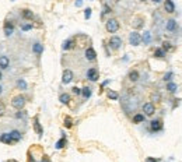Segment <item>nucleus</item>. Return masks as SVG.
<instances>
[{
    "label": "nucleus",
    "instance_id": "0eeeda50",
    "mask_svg": "<svg viewBox=\"0 0 182 162\" xmlns=\"http://www.w3.org/2000/svg\"><path fill=\"white\" fill-rule=\"evenodd\" d=\"M32 126H34V130H35V133L38 134V137L41 138L43 136V129H42V124L39 123V116H38V115H36V116H34Z\"/></svg>",
    "mask_w": 182,
    "mask_h": 162
},
{
    "label": "nucleus",
    "instance_id": "09e8293b",
    "mask_svg": "<svg viewBox=\"0 0 182 162\" xmlns=\"http://www.w3.org/2000/svg\"><path fill=\"white\" fill-rule=\"evenodd\" d=\"M11 2H14V0H11Z\"/></svg>",
    "mask_w": 182,
    "mask_h": 162
},
{
    "label": "nucleus",
    "instance_id": "c9c22d12",
    "mask_svg": "<svg viewBox=\"0 0 182 162\" xmlns=\"http://www.w3.org/2000/svg\"><path fill=\"white\" fill-rule=\"evenodd\" d=\"M163 51H171V49H172V46H171V43L170 42H164L163 43Z\"/></svg>",
    "mask_w": 182,
    "mask_h": 162
},
{
    "label": "nucleus",
    "instance_id": "cd10ccee",
    "mask_svg": "<svg viewBox=\"0 0 182 162\" xmlns=\"http://www.w3.org/2000/svg\"><path fill=\"white\" fill-rule=\"evenodd\" d=\"M63 124H64L66 129H72L73 127V119L70 116H66L64 117V120H63Z\"/></svg>",
    "mask_w": 182,
    "mask_h": 162
},
{
    "label": "nucleus",
    "instance_id": "dca6fc26",
    "mask_svg": "<svg viewBox=\"0 0 182 162\" xmlns=\"http://www.w3.org/2000/svg\"><path fill=\"white\" fill-rule=\"evenodd\" d=\"M10 67V57L6 55L0 56V70H7Z\"/></svg>",
    "mask_w": 182,
    "mask_h": 162
},
{
    "label": "nucleus",
    "instance_id": "a19ab883",
    "mask_svg": "<svg viewBox=\"0 0 182 162\" xmlns=\"http://www.w3.org/2000/svg\"><path fill=\"white\" fill-rule=\"evenodd\" d=\"M81 4H83V0H76V6L77 7H81Z\"/></svg>",
    "mask_w": 182,
    "mask_h": 162
},
{
    "label": "nucleus",
    "instance_id": "8fccbe9b",
    "mask_svg": "<svg viewBox=\"0 0 182 162\" xmlns=\"http://www.w3.org/2000/svg\"><path fill=\"white\" fill-rule=\"evenodd\" d=\"M41 162H42V161H41Z\"/></svg>",
    "mask_w": 182,
    "mask_h": 162
},
{
    "label": "nucleus",
    "instance_id": "473e14b6",
    "mask_svg": "<svg viewBox=\"0 0 182 162\" xmlns=\"http://www.w3.org/2000/svg\"><path fill=\"white\" fill-rule=\"evenodd\" d=\"M14 116H15V119H25V117H27V112H25L24 109H21V111H18Z\"/></svg>",
    "mask_w": 182,
    "mask_h": 162
},
{
    "label": "nucleus",
    "instance_id": "58836bf2",
    "mask_svg": "<svg viewBox=\"0 0 182 162\" xmlns=\"http://www.w3.org/2000/svg\"><path fill=\"white\" fill-rule=\"evenodd\" d=\"M27 161H28V162H36V161H35V158L32 156V154H31V152H28V154H27Z\"/></svg>",
    "mask_w": 182,
    "mask_h": 162
},
{
    "label": "nucleus",
    "instance_id": "a878e982",
    "mask_svg": "<svg viewBox=\"0 0 182 162\" xmlns=\"http://www.w3.org/2000/svg\"><path fill=\"white\" fill-rule=\"evenodd\" d=\"M144 122V115L143 113H136L133 116V123L134 124H139V123H143Z\"/></svg>",
    "mask_w": 182,
    "mask_h": 162
},
{
    "label": "nucleus",
    "instance_id": "9d476101",
    "mask_svg": "<svg viewBox=\"0 0 182 162\" xmlns=\"http://www.w3.org/2000/svg\"><path fill=\"white\" fill-rule=\"evenodd\" d=\"M143 112H144L146 116H153V115H154V112H155V106H154V103H151V102H146L144 105H143Z\"/></svg>",
    "mask_w": 182,
    "mask_h": 162
},
{
    "label": "nucleus",
    "instance_id": "f8f14e48",
    "mask_svg": "<svg viewBox=\"0 0 182 162\" xmlns=\"http://www.w3.org/2000/svg\"><path fill=\"white\" fill-rule=\"evenodd\" d=\"M43 52V45L42 42H39V41H35V42L32 43V53L35 55V56H41Z\"/></svg>",
    "mask_w": 182,
    "mask_h": 162
},
{
    "label": "nucleus",
    "instance_id": "72a5a7b5",
    "mask_svg": "<svg viewBox=\"0 0 182 162\" xmlns=\"http://www.w3.org/2000/svg\"><path fill=\"white\" fill-rule=\"evenodd\" d=\"M109 13H112V10H111V7H109L108 4H104V7H102V15H105V14H109Z\"/></svg>",
    "mask_w": 182,
    "mask_h": 162
},
{
    "label": "nucleus",
    "instance_id": "de8ad7c7",
    "mask_svg": "<svg viewBox=\"0 0 182 162\" xmlns=\"http://www.w3.org/2000/svg\"><path fill=\"white\" fill-rule=\"evenodd\" d=\"M140 2H146V0H140Z\"/></svg>",
    "mask_w": 182,
    "mask_h": 162
},
{
    "label": "nucleus",
    "instance_id": "b1692460",
    "mask_svg": "<svg viewBox=\"0 0 182 162\" xmlns=\"http://www.w3.org/2000/svg\"><path fill=\"white\" fill-rule=\"evenodd\" d=\"M142 42H144V45H149V43L151 42V34H150L149 31H146V32L143 34V36H142Z\"/></svg>",
    "mask_w": 182,
    "mask_h": 162
},
{
    "label": "nucleus",
    "instance_id": "4c0bfd02",
    "mask_svg": "<svg viewBox=\"0 0 182 162\" xmlns=\"http://www.w3.org/2000/svg\"><path fill=\"white\" fill-rule=\"evenodd\" d=\"M171 77H172V73H171V71H168L167 74L164 75V78H163V80H164V81H171Z\"/></svg>",
    "mask_w": 182,
    "mask_h": 162
},
{
    "label": "nucleus",
    "instance_id": "6e6552de",
    "mask_svg": "<svg viewBox=\"0 0 182 162\" xmlns=\"http://www.w3.org/2000/svg\"><path fill=\"white\" fill-rule=\"evenodd\" d=\"M73 78H74L73 71L69 69H66L63 71V74H62V83H63V84H70V83L73 81Z\"/></svg>",
    "mask_w": 182,
    "mask_h": 162
},
{
    "label": "nucleus",
    "instance_id": "f257e3e1",
    "mask_svg": "<svg viewBox=\"0 0 182 162\" xmlns=\"http://www.w3.org/2000/svg\"><path fill=\"white\" fill-rule=\"evenodd\" d=\"M25 103H27V98H25L24 95H21V94H18V95H15L11 98V106L15 109V111H21V109H24Z\"/></svg>",
    "mask_w": 182,
    "mask_h": 162
},
{
    "label": "nucleus",
    "instance_id": "bb28decb",
    "mask_svg": "<svg viewBox=\"0 0 182 162\" xmlns=\"http://www.w3.org/2000/svg\"><path fill=\"white\" fill-rule=\"evenodd\" d=\"M91 88L90 87H84V88H81V95H83V98L84 99H88L91 96Z\"/></svg>",
    "mask_w": 182,
    "mask_h": 162
},
{
    "label": "nucleus",
    "instance_id": "7ed1b4c3",
    "mask_svg": "<svg viewBox=\"0 0 182 162\" xmlns=\"http://www.w3.org/2000/svg\"><path fill=\"white\" fill-rule=\"evenodd\" d=\"M14 30H15V24L11 21V20H6L3 24V32L4 35H6V38H9V36H11L13 34H14Z\"/></svg>",
    "mask_w": 182,
    "mask_h": 162
},
{
    "label": "nucleus",
    "instance_id": "4be33fe9",
    "mask_svg": "<svg viewBox=\"0 0 182 162\" xmlns=\"http://www.w3.org/2000/svg\"><path fill=\"white\" fill-rule=\"evenodd\" d=\"M20 28H21L23 32H28V31H31L34 28V25L31 24L30 21H25V22H21V24H20Z\"/></svg>",
    "mask_w": 182,
    "mask_h": 162
},
{
    "label": "nucleus",
    "instance_id": "39448f33",
    "mask_svg": "<svg viewBox=\"0 0 182 162\" xmlns=\"http://www.w3.org/2000/svg\"><path fill=\"white\" fill-rule=\"evenodd\" d=\"M85 77H87L90 81L95 83V81L100 80V71H98V69H95V67H91V69L87 70V73H85Z\"/></svg>",
    "mask_w": 182,
    "mask_h": 162
},
{
    "label": "nucleus",
    "instance_id": "f3484780",
    "mask_svg": "<svg viewBox=\"0 0 182 162\" xmlns=\"http://www.w3.org/2000/svg\"><path fill=\"white\" fill-rule=\"evenodd\" d=\"M15 87H17V90H20V91H27L28 90V83L24 80V78H17V81H15Z\"/></svg>",
    "mask_w": 182,
    "mask_h": 162
},
{
    "label": "nucleus",
    "instance_id": "49530a36",
    "mask_svg": "<svg viewBox=\"0 0 182 162\" xmlns=\"http://www.w3.org/2000/svg\"><path fill=\"white\" fill-rule=\"evenodd\" d=\"M2 94H3V87L0 85V95H2Z\"/></svg>",
    "mask_w": 182,
    "mask_h": 162
},
{
    "label": "nucleus",
    "instance_id": "6ab92c4d",
    "mask_svg": "<svg viewBox=\"0 0 182 162\" xmlns=\"http://www.w3.org/2000/svg\"><path fill=\"white\" fill-rule=\"evenodd\" d=\"M164 10L167 13H170V14L175 11V4H174L172 0H165V2H164Z\"/></svg>",
    "mask_w": 182,
    "mask_h": 162
},
{
    "label": "nucleus",
    "instance_id": "ddd939ff",
    "mask_svg": "<svg viewBox=\"0 0 182 162\" xmlns=\"http://www.w3.org/2000/svg\"><path fill=\"white\" fill-rule=\"evenodd\" d=\"M150 130L154 133L160 132V130H163V123H161V120L160 119H154L150 122Z\"/></svg>",
    "mask_w": 182,
    "mask_h": 162
},
{
    "label": "nucleus",
    "instance_id": "4468645a",
    "mask_svg": "<svg viewBox=\"0 0 182 162\" xmlns=\"http://www.w3.org/2000/svg\"><path fill=\"white\" fill-rule=\"evenodd\" d=\"M0 143H2V144H6V145H13L14 144V143H13L11 136H10V133H2V134H0Z\"/></svg>",
    "mask_w": 182,
    "mask_h": 162
},
{
    "label": "nucleus",
    "instance_id": "1a4fd4ad",
    "mask_svg": "<svg viewBox=\"0 0 182 162\" xmlns=\"http://www.w3.org/2000/svg\"><path fill=\"white\" fill-rule=\"evenodd\" d=\"M84 56H85V59H87L88 62H94V60L97 59V52L94 51L93 46H88V48L85 49V52H84Z\"/></svg>",
    "mask_w": 182,
    "mask_h": 162
},
{
    "label": "nucleus",
    "instance_id": "423d86ee",
    "mask_svg": "<svg viewBox=\"0 0 182 162\" xmlns=\"http://www.w3.org/2000/svg\"><path fill=\"white\" fill-rule=\"evenodd\" d=\"M140 42H142V35L137 31H133V32L129 34V43L132 46H139Z\"/></svg>",
    "mask_w": 182,
    "mask_h": 162
},
{
    "label": "nucleus",
    "instance_id": "aec40b11",
    "mask_svg": "<svg viewBox=\"0 0 182 162\" xmlns=\"http://www.w3.org/2000/svg\"><path fill=\"white\" fill-rule=\"evenodd\" d=\"M59 101H60V102L63 103V105H69L70 101H72V98H70L69 94L63 92V94H60V95H59Z\"/></svg>",
    "mask_w": 182,
    "mask_h": 162
},
{
    "label": "nucleus",
    "instance_id": "79ce46f5",
    "mask_svg": "<svg viewBox=\"0 0 182 162\" xmlns=\"http://www.w3.org/2000/svg\"><path fill=\"white\" fill-rule=\"evenodd\" d=\"M108 84H109V80H106V81H104L102 84H101V87L104 88V87H105V85H108Z\"/></svg>",
    "mask_w": 182,
    "mask_h": 162
},
{
    "label": "nucleus",
    "instance_id": "f03ea898",
    "mask_svg": "<svg viewBox=\"0 0 182 162\" xmlns=\"http://www.w3.org/2000/svg\"><path fill=\"white\" fill-rule=\"evenodd\" d=\"M105 28L106 31H108L109 34H115L119 31V28H121V24H119V21L116 20V18H109L108 21L105 22Z\"/></svg>",
    "mask_w": 182,
    "mask_h": 162
},
{
    "label": "nucleus",
    "instance_id": "ea45409f",
    "mask_svg": "<svg viewBox=\"0 0 182 162\" xmlns=\"http://www.w3.org/2000/svg\"><path fill=\"white\" fill-rule=\"evenodd\" d=\"M146 162H160V159H158V158H151V156H149V158L146 159Z\"/></svg>",
    "mask_w": 182,
    "mask_h": 162
},
{
    "label": "nucleus",
    "instance_id": "a211bd4d",
    "mask_svg": "<svg viewBox=\"0 0 182 162\" xmlns=\"http://www.w3.org/2000/svg\"><path fill=\"white\" fill-rule=\"evenodd\" d=\"M74 45H76V41L73 38H69L62 43V49H63V51H70V49L74 48Z\"/></svg>",
    "mask_w": 182,
    "mask_h": 162
},
{
    "label": "nucleus",
    "instance_id": "2eb2a0df",
    "mask_svg": "<svg viewBox=\"0 0 182 162\" xmlns=\"http://www.w3.org/2000/svg\"><path fill=\"white\" fill-rule=\"evenodd\" d=\"M10 136H11V138H13V143H20V141L23 140V132L21 130H17V129H14V130H11L10 132Z\"/></svg>",
    "mask_w": 182,
    "mask_h": 162
},
{
    "label": "nucleus",
    "instance_id": "5701e85b",
    "mask_svg": "<svg viewBox=\"0 0 182 162\" xmlns=\"http://www.w3.org/2000/svg\"><path fill=\"white\" fill-rule=\"evenodd\" d=\"M165 28H167V31H175V28H176V21L175 20H168L167 21V24H165Z\"/></svg>",
    "mask_w": 182,
    "mask_h": 162
},
{
    "label": "nucleus",
    "instance_id": "c85d7f7f",
    "mask_svg": "<svg viewBox=\"0 0 182 162\" xmlns=\"http://www.w3.org/2000/svg\"><path fill=\"white\" fill-rule=\"evenodd\" d=\"M106 96H108L109 99H112V101H116V99L119 98L118 92H116V91H112V90H109L108 92H106Z\"/></svg>",
    "mask_w": 182,
    "mask_h": 162
},
{
    "label": "nucleus",
    "instance_id": "412c9836",
    "mask_svg": "<svg viewBox=\"0 0 182 162\" xmlns=\"http://www.w3.org/2000/svg\"><path fill=\"white\" fill-rule=\"evenodd\" d=\"M66 144H67L66 136H62V138H60V140H59L58 143L55 144V148H56V150H62V148H64V147H66Z\"/></svg>",
    "mask_w": 182,
    "mask_h": 162
},
{
    "label": "nucleus",
    "instance_id": "c03bdc74",
    "mask_svg": "<svg viewBox=\"0 0 182 162\" xmlns=\"http://www.w3.org/2000/svg\"><path fill=\"white\" fill-rule=\"evenodd\" d=\"M153 2H154V3H161L163 0H153Z\"/></svg>",
    "mask_w": 182,
    "mask_h": 162
},
{
    "label": "nucleus",
    "instance_id": "a18cd8bd",
    "mask_svg": "<svg viewBox=\"0 0 182 162\" xmlns=\"http://www.w3.org/2000/svg\"><path fill=\"white\" fill-rule=\"evenodd\" d=\"M6 162H18V161H15V159H9V161H6Z\"/></svg>",
    "mask_w": 182,
    "mask_h": 162
},
{
    "label": "nucleus",
    "instance_id": "7c9ffc66",
    "mask_svg": "<svg viewBox=\"0 0 182 162\" xmlns=\"http://www.w3.org/2000/svg\"><path fill=\"white\" fill-rule=\"evenodd\" d=\"M154 56L158 57V59H161V57L165 56V51H163L161 48H157V49L154 51Z\"/></svg>",
    "mask_w": 182,
    "mask_h": 162
},
{
    "label": "nucleus",
    "instance_id": "20e7f679",
    "mask_svg": "<svg viewBox=\"0 0 182 162\" xmlns=\"http://www.w3.org/2000/svg\"><path fill=\"white\" fill-rule=\"evenodd\" d=\"M108 45L112 51H118V49H121V46H122V38L121 36H116V35L111 36L109 41H108Z\"/></svg>",
    "mask_w": 182,
    "mask_h": 162
},
{
    "label": "nucleus",
    "instance_id": "e433bc0d",
    "mask_svg": "<svg viewBox=\"0 0 182 162\" xmlns=\"http://www.w3.org/2000/svg\"><path fill=\"white\" fill-rule=\"evenodd\" d=\"M72 91L74 95H80V94H81V88H79V87H73Z\"/></svg>",
    "mask_w": 182,
    "mask_h": 162
},
{
    "label": "nucleus",
    "instance_id": "37998d69",
    "mask_svg": "<svg viewBox=\"0 0 182 162\" xmlns=\"http://www.w3.org/2000/svg\"><path fill=\"white\" fill-rule=\"evenodd\" d=\"M3 80V70H0V81Z\"/></svg>",
    "mask_w": 182,
    "mask_h": 162
},
{
    "label": "nucleus",
    "instance_id": "393cba45",
    "mask_svg": "<svg viewBox=\"0 0 182 162\" xmlns=\"http://www.w3.org/2000/svg\"><path fill=\"white\" fill-rule=\"evenodd\" d=\"M139 78H140V74H139V71H137V70H132V71L129 73V80H130V81L136 83Z\"/></svg>",
    "mask_w": 182,
    "mask_h": 162
},
{
    "label": "nucleus",
    "instance_id": "9b49d317",
    "mask_svg": "<svg viewBox=\"0 0 182 162\" xmlns=\"http://www.w3.org/2000/svg\"><path fill=\"white\" fill-rule=\"evenodd\" d=\"M21 17H23L24 21H32L34 18H35V14H34V11L30 9H23L21 10Z\"/></svg>",
    "mask_w": 182,
    "mask_h": 162
},
{
    "label": "nucleus",
    "instance_id": "f704fd0d",
    "mask_svg": "<svg viewBox=\"0 0 182 162\" xmlns=\"http://www.w3.org/2000/svg\"><path fill=\"white\" fill-rule=\"evenodd\" d=\"M91 11H93V10H91L90 7H87V9L84 10V18H85V20H88V18L91 17Z\"/></svg>",
    "mask_w": 182,
    "mask_h": 162
},
{
    "label": "nucleus",
    "instance_id": "c756f323",
    "mask_svg": "<svg viewBox=\"0 0 182 162\" xmlns=\"http://www.w3.org/2000/svg\"><path fill=\"white\" fill-rule=\"evenodd\" d=\"M133 27L136 28V30H140V28H143V18L137 17L136 20H134V22H133Z\"/></svg>",
    "mask_w": 182,
    "mask_h": 162
},
{
    "label": "nucleus",
    "instance_id": "2f4dec72",
    "mask_svg": "<svg viewBox=\"0 0 182 162\" xmlns=\"http://www.w3.org/2000/svg\"><path fill=\"white\" fill-rule=\"evenodd\" d=\"M176 88H178V85L175 84V83H171V81H168V84H167V90L170 91V92H175Z\"/></svg>",
    "mask_w": 182,
    "mask_h": 162
}]
</instances>
